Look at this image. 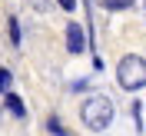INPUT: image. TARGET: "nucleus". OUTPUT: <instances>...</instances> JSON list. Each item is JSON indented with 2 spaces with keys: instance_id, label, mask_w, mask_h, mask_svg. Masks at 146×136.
<instances>
[{
  "instance_id": "obj_1",
  "label": "nucleus",
  "mask_w": 146,
  "mask_h": 136,
  "mask_svg": "<svg viewBox=\"0 0 146 136\" xmlns=\"http://www.w3.org/2000/svg\"><path fill=\"white\" fill-rule=\"evenodd\" d=\"M113 116H116L113 100H110V96H103V93L86 96V100H83V106H80V119H83V126L93 129V133H103V129L113 123Z\"/></svg>"
},
{
  "instance_id": "obj_5",
  "label": "nucleus",
  "mask_w": 146,
  "mask_h": 136,
  "mask_svg": "<svg viewBox=\"0 0 146 136\" xmlns=\"http://www.w3.org/2000/svg\"><path fill=\"white\" fill-rule=\"evenodd\" d=\"M103 3V10H110V13H116V10H129L136 0H100Z\"/></svg>"
},
{
  "instance_id": "obj_3",
  "label": "nucleus",
  "mask_w": 146,
  "mask_h": 136,
  "mask_svg": "<svg viewBox=\"0 0 146 136\" xmlns=\"http://www.w3.org/2000/svg\"><path fill=\"white\" fill-rule=\"evenodd\" d=\"M66 50H70V53H83V50H86V36H83V27L76 20L66 23Z\"/></svg>"
},
{
  "instance_id": "obj_7",
  "label": "nucleus",
  "mask_w": 146,
  "mask_h": 136,
  "mask_svg": "<svg viewBox=\"0 0 146 136\" xmlns=\"http://www.w3.org/2000/svg\"><path fill=\"white\" fill-rule=\"evenodd\" d=\"M10 43L20 46V20L17 17H10Z\"/></svg>"
},
{
  "instance_id": "obj_2",
  "label": "nucleus",
  "mask_w": 146,
  "mask_h": 136,
  "mask_svg": "<svg viewBox=\"0 0 146 136\" xmlns=\"http://www.w3.org/2000/svg\"><path fill=\"white\" fill-rule=\"evenodd\" d=\"M116 83L123 86V90H129V93L143 90V86H146V60L139 53L123 56V60L116 63Z\"/></svg>"
},
{
  "instance_id": "obj_6",
  "label": "nucleus",
  "mask_w": 146,
  "mask_h": 136,
  "mask_svg": "<svg viewBox=\"0 0 146 136\" xmlns=\"http://www.w3.org/2000/svg\"><path fill=\"white\" fill-rule=\"evenodd\" d=\"M46 129H50V136H70V133L63 129V123H60L56 116H50V119H46Z\"/></svg>"
},
{
  "instance_id": "obj_10",
  "label": "nucleus",
  "mask_w": 146,
  "mask_h": 136,
  "mask_svg": "<svg viewBox=\"0 0 146 136\" xmlns=\"http://www.w3.org/2000/svg\"><path fill=\"white\" fill-rule=\"evenodd\" d=\"M133 119H136V129H143V109H139V103H133Z\"/></svg>"
},
{
  "instance_id": "obj_8",
  "label": "nucleus",
  "mask_w": 146,
  "mask_h": 136,
  "mask_svg": "<svg viewBox=\"0 0 146 136\" xmlns=\"http://www.w3.org/2000/svg\"><path fill=\"white\" fill-rule=\"evenodd\" d=\"M10 83H13V73H10V70H0V93H7Z\"/></svg>"
},
{
  "instance_id": "obj_4",
  "label": "nucleus",
  "mask_w": 146,
  "mask_h": 136,
  "mask_svg": "<svg viewBox=\"0 0 146 136\" xmlns=\"http://www.w3.org/2000/svg\"><path fill=\"white\" fill-rule=\"evenodd\" d=\"M3 103H7V109H10L17 119H23V116H27V106H23V100H20L17 93H10V90H7V93H3Z\"/></svg>"
},
{
  "instance_id": "obj_9",
  "label": "nucleus",
  "mask_w": 146,
  "mask_h": 136,
  "mask_svg": "<svg viewBox=\"0 0 146 136\" xmlns=\"http://www.w3.org/2000/svg\"><path fill=\"white\" fill-rule=\"evenodd\" d=\"M56 7L66 10V13H73V10H76V0H56Z\"/></svg>"
}]
</instances>
